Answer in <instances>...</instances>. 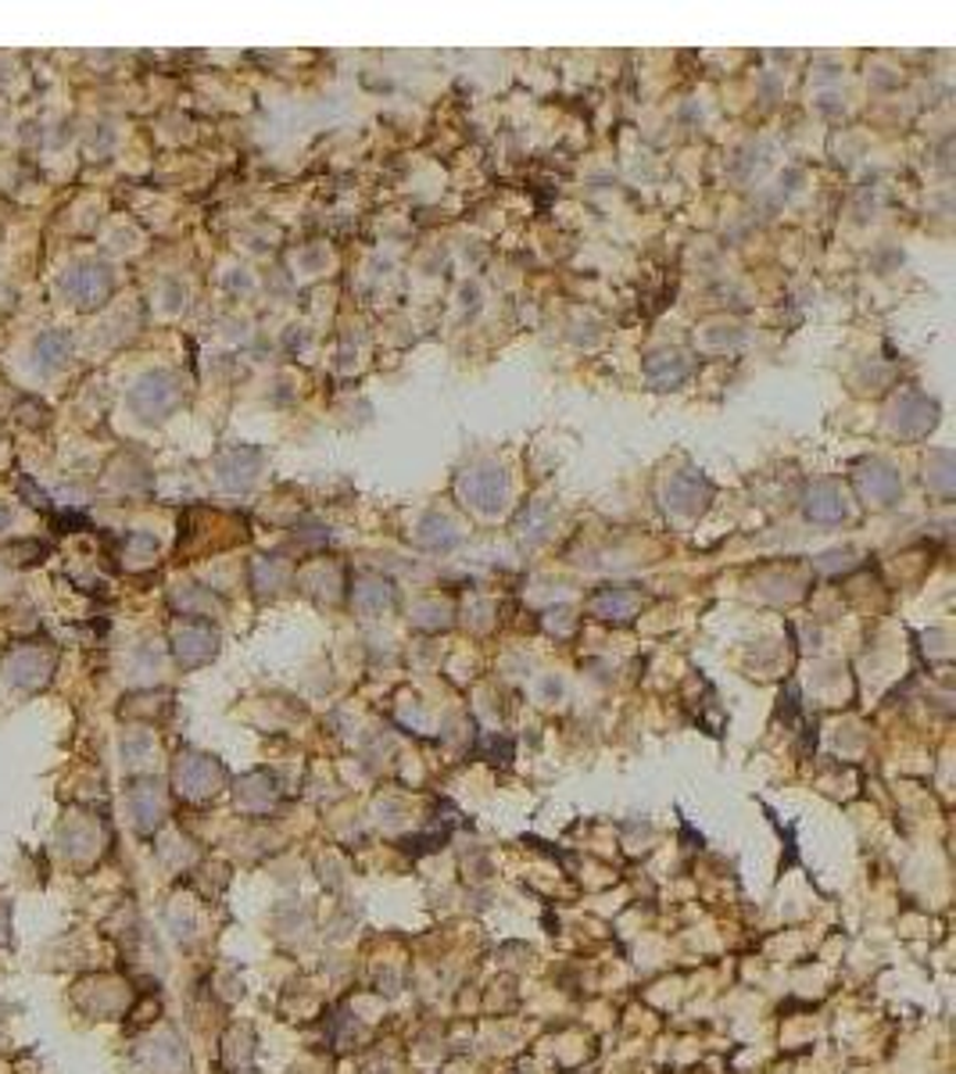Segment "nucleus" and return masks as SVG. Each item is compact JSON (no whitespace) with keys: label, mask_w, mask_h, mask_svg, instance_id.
<instances>
[{"label":"nucleus","mask_w":956,"mask_h":1074,"mask_svg":"<svg viewBox=\"0 0 956 1074\" xmlns=\"http://www.w3.org/2000/svg\"><path fill=\"white\" fill-rule=\"evenodd\" d=\"M62 294L72 301V305H79V308H100L108 298H111V287H115V276L111 269L105 266V262H97V258H86V262H76L65 276H62Z\"/></svg>","instance_id":"obj_1"},{"label":"nucleus","mask_w":956,"mask_h":1074,"mask_svg":"<svg viewBox=\"0 0 956 1074\" xmlns=\"http://www.w3.org/2000/svg\"><path fill=\"white\" fill-rule=\"evenodd\" d=\"M129 405H134L137 416L144 419H161L180 405V380L166 370L144 373L137 380V387L129 391Z\"/></svg>","instance_id":"obj_2"},{"label":"nucleus","mask_w":956,"mask_h":1074,"mask_svg":"<svg viewBox=\"0 0 956 1074\" xmlns=\"http://www.w3.org/2000/svg\"><path fill=\"white\" fill-rule=\"evenodd\" d=\"M4 670H8V681L22 684V688H40V684H47V677L54 670V656L33 645V649L14 652Z\"/></svg>","instance_id":"obj_3"},{"label":"nucleus","mask_w":956,"mask_h":1074,"mask_svg":"<svg viewBox=\"0 0 956 1074\" xmlns=\"http://www.w3.org/2000/svg\"><path fill=\"white\" fill-rule=\"evenodd\" d=\"M219 777H223V770H219V763H212L209 756H183L180 767H176L180 791H187V796H194V799L198 796H212Z\"/></svg>","instance_id":"obj_4"},{"label":"nucleus","mask_w":956,"mask_h":1074,"mask_svg":"<svg viewBox=\"0 0 956 1074\" xmlns=\"http://www.w3.org/2000/svg\"><path fill=\"white\" fill-rule=\"evenodd\" d=\"M172 652L180 656V663H187V667L204 663V659L215 652L212 627H204V624H187V627H180L172 635Z\"/></svg>","instance_id":"obj_5"},{"label":"nucleus","mask_w":956,"mask_h":1074,"mask_svg":"<svg viewBox=\"0 0 956 1074\" xmlns=\"http://www.w3.org/2000/svg\"><path fill=\"white\" fill-rule=\"evenodd\" d=\"M36 362L43 370H62V365L72 359V337L65 330H47L36 337Z\"/></svg>","instance_id":"obj_6"},{"label":"nucleus","mask_w":956,"mask_h":1074,"mask_svg":"<svg viewBox=\"0 0 956 1074\" xmlns=\"http://www.w3.org/2000/svg\"><path fill=\"white\" fill-rule=\"evenodd\" d=\"M129 809H134L137 817V828L140 831H151L155 823L161 820V791L155 781H144L134 788V796H129Z\"/></svg>","instance_id":"obj_7"},{"label":"nucleus","mask_w":956,"mask_h":1074,"mask_svg":"<svg viewBox=\"0 0 956 1074\" xmlns=\"http://www.w3.org/2000/svg\"><path fill=\"white\" fill-rule=\"evenodd\" d=\"M0 527H8V509L0 506Z\"/></svg>","instance_id":"obj_8"}]
</instances>
